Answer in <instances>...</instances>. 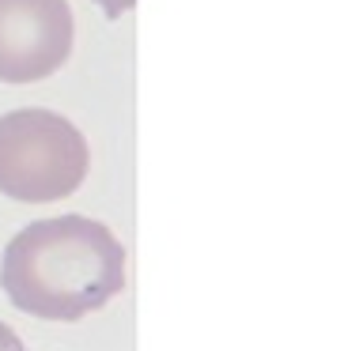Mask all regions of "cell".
Returning a JSON list of instances; mask_svg holds the SVG:
<instances>
[{"label": "cell", "instance_id": "3", "mask_svg": "<svg viewBox=\"0 0 363 351\" xmlns=\"http://www.w3.org/2000/svg\"><path fill=\"white\" fill-rule=\"evenodd\" d=\"M68 0H0V84H38L72 57Z\"/></svg>", "mask_w": 363, "mask_h": 351}, {"label": "cell", "instance_id": "4", "mask_svg": "<svg viewBox=\"0 0 363 351\" xmlns=\"http://www.w3.org/2000/svg\"><path fill=\"white\" fill-rule=\"evenodd\" d=\"M95 4L102 8V16H106V19H121L125 11L136 8V0H95Z\"/></svg>", "mask_w": 363, "mask_h": 351}, {"label": "cell", "instance_id": "2", "mask_svg": "<svg viewBox=\"0 0 363 351\" xmlns=\"http://www.w3.org/2000/svg\"><path fill=\"white\" fill-rule=\"evenodd\" d=\"M87 136L53 110H11L0 117V192L19 204L65 200L87 181Z\"/></svg>", "mask_w": 363, "mask_h": 351}, {"label": "cell", "instance_id": "5", "mask_svg": "<svg viewBox=\"0 0 363 351\" xmlns=\"http://www.w3.org/2000/svg\"><path fill=\"white\" fill-rule=\"evenodd\" d=\"M0 351H27V344L19 340V333L11 325L0 321Z\"/></svg>", "mask_w": 363, "mask_h": 351}, {"label": "cell", "instance_id": "1", "mask_svg": "<svg viewBox=\"0 0 363 351\" xmlns=\"http://www.w3.org/2000/svg\"><path fill=\"white\" fill-rule=\"evenodd\" d=\"M0 291L42 321H84L125 291V246L87 215L34 219L4 246Z\"/></svg>", "mask_w": 363, "mask_h": 351}]
</instances>
